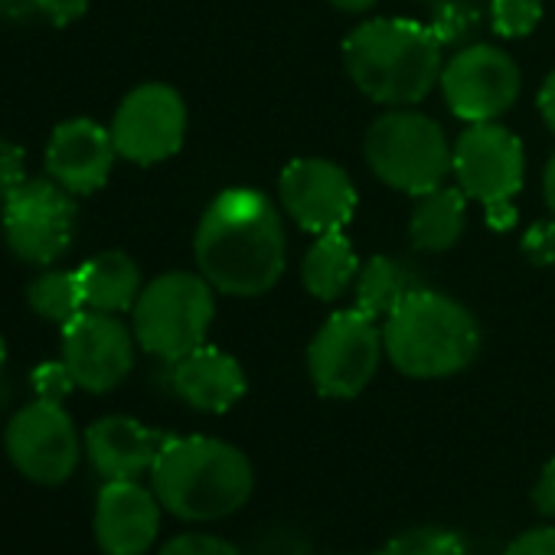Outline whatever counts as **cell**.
<instances>
[{"instance_id": "obj_31", "label": "cell", "mask_w": 555, "mask_h": 555, "mask_svg": "<svg viewBox=\"0 0 555 555\" xmlns=\"http://www.w3.org/2000/svg\"><path fill=\"white\" fill-rule=\"evenodd\" d=\"M503 555H555V526H532L519 532Z\"/></svg>"}, {"instance_id": "obj_19", "label": "cell", "mask_w": 555, "mask_h": 555, "mask_svg": "<svg viewBox=\"0 0 555 555\" xmlns=\"http://www.w3.org/2000/svg\"><path fill=\"white\" fill-rule=\"evenodd\" d=\"M79 282L86 295V311L125 314L138 305L144 282L141 268L128 251H99L95 258L79 264Z\"/></svg>"}, {"instance_id": "obj_1", "label": "cell", "mask_w": 555, "mask_h": 555, "mask_svg": "<svg viewBox=\"0 0 555 555\" xmlns=\"http://www.w3.org/2000/svg\"><path fill=\"white\" fill-rule=\"evenodd\" d=\"M193 258L199 274L219 295H268L282 282L288 264L282 209L251 186L222 190L196 225Z\"/></svg>"}, {"instance_id": "obj_15", "label": "cell", "mask_w": 555, "mask_h": 555, "mask_svg": "<svg viewBox=\"0 0 555 555\" xmlns=\"http://www.w3.org/2000/svg\"><path fill=\"white\" fill-rule=\"evenodd\" d=\"M160 500L138 480H105L95 500V542L102 555H147L160 532Z\"/></svg>"}, {"instance_id": "obj_3", "label": "cell", "mask_w": 555, "mask_h": 555, "mask_svg": "<svg viewBox=\"0 0 555 555\" xmlns=\"http://www.w3.org/2000/svg\"><path fill=\"white\" fill-rule=\"evenodd\" d=\"M344 69L350 82L379 105H418L441 79L444 56L431 27L412 21H366L344 40Z\"/></svg>"}, {"instance_id": "obj_7", "label": "cell", "mask_w": 555, "mask_h": 555, "mask_svg": "<svg viewBox=\"0 0 555 555\" xmlns=\"http://www.w3.org/2000/svg\"><path fill=\"white\" fill-rule=\"evenodd\" d=\"M386 357L383 327L360 308L331 314L308 347V376L324 399H357Z\"/></svg>"}, {"instance_id": "obj_16", "label": "cell", "mask_w": 555, "mask_h": 555, "mask_svg": "<svg viewBox=\"0 0 555 555\" xmlns=\"http://www.w3.org/2000/svg\"><path fill=\"white\" fill-rule=\"evenodd\" d=\"M118 160L112 131L92 118H69L53 128L47 144V173L73 196L102 190Z\"/></svg>"}, {"instance_id": "obj_4", "label": "cell", "mask_w": 555, "mask_h": 555, "mask_svg": "<svg viewBox=\"0 0 555 555\" xmlns=\"http://www.w3.org/2000/svg\"><path fill=\"white\" fill-rule=\"evenodd\" d=\"M386 360L409 379H448L464 373L480 353L474 314L428 288H412L383 321Z\"/></svg>"}, {"instance_id": "obj_18", "label": "cell", "mask_w": 555, "mask_h": 555, "mask_svg": "<svg viewBox=\"0 0 555 555\" xmlns=\"http://www.w3.org/2000/svg\"><path fill=\"white\" fill-rule=\"evenodd\" d=\"M173 392L196 412L222 415L245 396V370L235 357L219 347H196L177 363H170Z\"/></svg>"}, {"instance_id": "obj_33", "label": "cell", "mask_w": 555, "mask_h": 555, "mask_svg": "<svg viewBox=\"0 0 555 555\" xmlns=\"http://www.w3.org/2000/svg\"><path fill=\"white\" fill-rule=\"evenodd\" d=\"M532 506L539 516L555 519V457L539 470L535 487H532Z\"/></svg>"}, {"instance_id": "obj_12", "label": "cell", "mask_w": 555, "mask_h": 555, "mask_svg": "<svg viewBox=\"0 0 555 555\" xmlns=\"http://www.w3.org/2000/svg\"><path fill=\"white\" fill-rule=\"evenodd\" d=\"M526 154L519 138L500 121H480L461 131L451 154V173L467 199L480 206L506 203L519 193Z\"/></svg>"}, {"instance_id": "obj_14", "label": "cell", "mask_w": 555, "mask_h": 555, "mask_svg": "<svg viewBox=\"0 0 555 555\" xmlns=\"http://www.w3.org/2000/svg\"><path fill=\"white\" fill-rule=\"evenodd\" d=\"M134 331L118 314L82 311L63 327V363L86 392H112L134 370Z\"/></svg>"}, {"instance_id": "obj_9", "label": "cell", "mask_w": 555, "mask_h": 555, "mask_svg": "<svg viewBox=\"0 0 555 555\" xmlns=\"http://www.w3.org/2000/svg\"><path fill=\"white\" fill-rule=\"evenodd\" d=\"M108 131L121 160L138 167L164 164L186 138L183 95L167 82H144L121 99Z\"/></svg>"}, {"instance_id": "obj_32", "label": "cell", "mask_w": 555, "mask_h": 555, "mask_svg": "<svg viewBox=\"0 0 555 555\" xmlns=\"http://www.w3.org/2000/svg\"><path fill=\"white\" fill-rule=\"evenodd\" d=\"M89 11V0H40V14L53 27H73Z\"/></svg>"}, {"instance_id": "obj_23", "label": "cell", "mask_w": 555, "mask_h": 555, "mask_svg": "<svg viewBox=\"0 0 555 555\" xmlns=\"http://www.w3.org/2000/svg\"><path fill=\"white\" fill-rule=\"evenodd\" d=\"M27 305L37 318L66 327L69 321H76L86 311V295H82V282H79V268L76 271H43L40 278H34L27 288Z\"/></svg>"}, {"instance_id": "obj_11", "label": "cell", "mask_w": 555, "mask_h": 555, "mask_svg": "<svg viewBox=\"0 0 555 555\" xmlns=\"http://www.w3.org/2000/svg\"><path fill=\"white\" fill-rule=\"evenodd\" d=\"M76 235V199L53 180H27L4 199L8 248L27 264L60 261Z\"/></svg>"}, {"instance_id": "obj_22", "label": "cell", "mask_w": 555, "mask_h": 555, "mask_svg": "<svg viewBox=\"0 0 555 555\" xmlns=\"http://www.w3.org/2000/svg\"><path fill=\"white\" fill-rule=\"evenodd\" d=\"M409 292L412 288L405 282V271L399 268V261H392L386 255H373L370 261H363L357 271V282H353L357 308L376 321H386Z\"/></svg>"}, {"instance_id": "obj_10", "label": "cell", "mask_w": 555, "mask_h": 555, "mask_svg": "<svg viewBox=\"0 0 555 555\" xmlns=\"http://www.w3.org/2000/svg\"><path fill=\"white\" fill-rule=\"evenodd\" d=\"M519 86L522 76L513 56L490 43L457 50L444 63L438 79L448 108L467 125L496 121L500 115H506L519 99Z\"/></svg>"}, {"instance_id": "obj_5", "label": "cell", "mask_w": 555, "mask_h": 555, "mask_svg": "<svg viewBox=\"0 0 555 555\" xmlns=\"http://www.w3.org/2000/svg\"><path fill=\"white\" fill-rule=\"evenodd\" d=\"M363 154L379 183L422 196L448 180L454 144H448V134L435 118L412 108H392L370 125Z\"/></svg>"}, {"instance_id": "obj_29", "label": "cell", "mask_w": 555, "mask_h": 555, "mask_svg": "<svg viewBox=\"0 0 555 555\" xmlns=\"http://www.w3.org/2000/svg\"><path fill=\"white\" fill-rule=\"evenodd\" d=\"M27 180V151L8 138H0V203L14 196Z\"/></svg>"}, {"instance_id": "obj_21", "label": "cell", "mask_w": 555, "mask_h": 555, "mask_svg": "<svg viewBox=\"0 0 555 555\" xmlns=\"http://www.w3.org/2000/svg\"><path fill=\"white\" fill-rule=\"evenodd\" d=\"M360 271V258L344 232L314 235L305 261H301V282L305 292L318 301H337L347 288H353Z\"/></svg>"}, {"instance_id": "obj_38", "label": "cell", "mask_w": 555, "mask_h": 555, "mask_svg": "<svg viewBox=\"0 0 555 555\" xmlns=\"http://www.w3.org/2000/svg\"><path fill=\"white\" fill-rule=\"evenodd\" d=\"M331 4L344 14H366L370 8H376V0H331Z\"/></svg>"}, {"instance_id": "obj_25", "label": "cell", "mask_w": 555, "mask_h": 555, "mask_svg": "<svg viewBox=\"0 0 555 555\" xmlns=\"http://www.w3.org/2000/svg\"><path fill=\"white\" fill-rule=\"evenodd\" d=\"M542 21V0H490V24L500 37H529Z\"/></svg>"}, {"instance_id": "obj_34", "label": "cell", "mask_w": 555, "mask_h": 555, "mask_svg": "<svg viewBox=\"0 0 555 555\" xmlns=\"http://www.w3.org/2000/svg\"><path fill=\"white\" fill-rule=\"evenodd\" d=\"M40 14V0H0V21L27 24Z\"/></svg>"}, {"instance_id": "obj_37", "label": "cell", "mask_w": 555, "mask_h": 555, "mask_svg": "<svg viewBox=\"0 0 555 555\" xmlns=\"http://www.w3.org/2000/svg\"><path fill=\"white\" fill-rule=\"evenodd\" d=\"M542 199H545V206H548V212L555 219V154L548 157V164L542 170Z\"/></svg>"}, {"instance_id": "obj_30", "label": "cell", "mask_w": 555, "mask_h": 555, "mask_svg": "<svg viewBox=\"0 0 555 555\" xmlns=\"http://www.w3.org/2000/svg\"><path fill=\"white\" fill-rule=\"evenodd\" d=\"M522 251L539 268L555 264V219H542L529 225V232L522 235Z\"/></svg>"}, {"instance_id": "obj_36", "label": "cell", "mask_w": 555, "mask_h": 555, "mask_svg": "<svg viewBox=\"0 0 555 555\" xmlns=\"http://www.w3.org/2000/svg\"><path fill=\"white\" fill-rule=\"evenodd\" d=\"M483 209H487V225H490V229H500V232H506V229L516 222L513 199H506V203H493V206H483Z\"/></svg>"}, {"instance_id": "obj_27", "label": "cell", "mask_w": 555, "mask_h": 555, "mask_svg": "<svg viewBox=\"0 0 555 555\" xmlns=\"http://www.w3.org/2000/svg\"><path fill=\"white\" fill-rule=\"evenodd\" d=\"M157 555H242L238 545H232L222 535H209V532H180L173 539H167L160 545Z\"/></svg>"}, {"instance_id": "obj_6", "label": "cell", "mask_w": 555, "mask_h": 555, "mask_svg": "<svg viewBox=\"0 0 555 555\" xmlns=\"http://www.w3.org/2000/svg\"><path fill=\"white\" fill-rule=\"evenodd\" d=\"M212 292L216 288L199 271H167L147 282L131 308L138 347L164 363H177L203 347L216 318Z\"/></svg>"}, {"instance_id": "obj_28", "label": "cell", "mask_w": 555, "mask_h": 555, "mask_svg": "<svg viewBox=\"0 0 555 555\" xmlns=\"http://www.w3.org/2000/svg\"><path fill=\"white\" fill-rule=\"evenodd\" d=\"M30 386H34V396L37 399H47V402H63L73 389H79L76 379H73V373H69V366L63 360L40 363L34 370V376H30Z\"/></svg>"}, {"instance_id": "obj_35", "label": "cell", "mask_w": 555, "mask_h": 555, "mask_svg": "<svg viewBox=\"0 0 555 555\" xmlns=\"http://www.w3.org/2000/svg\"><path fill=\"white\" fill-rule=\"evenodd\" d=\"M535 105H539V115H542L545 128L555 134V69L545 76V82H542V89H539V99H535Z\"/></svg>"}, {"instance_id": "obj_39", "label": "cell", "mask_w": 555, "mask_h": 555, "mask_svg": "<svg viewBox=\"0 0 555 555\" xmlns=\"http://www.w3.org/2000/svg\"><path fill=\"white\" fill-rule=\"evenodd\" d=\"M4 363H8V347H4V340H0V373H4Z\"/></svg>"}, {"instance_id": "obj_13", "label": "cell", "mask_w": 555, "mask_h": 555, "mask_svg": "<svg viewBox=\"0 0 555 555\" xmlns=\"http://www.w3.org/2000/svg\"><path fill=\"white\" fill-rule=\"evenodd\" d=\"M282 212L311 235L344 232L357 212V186L350 173L327 157H298L278 177Z\"/></svg>"}, {"instance_id": "obj_17", "label": "cell", "mask_w": 555, "mask_h": 555, "mask_svg": "<svg viewBox=\"0 0 555 555\" xmlns=\"http://www.w3.org/2000/svg\"><path fill=\"white\" fill-rule=\"evenodd\" d=\"M167 435L131 415H105L86 428V454L105 480H138L151 474Z\"/></svg>"}, {"instance_id": "obj_8", "label": "cell", "mask_w": 555, "mask_h": 555, "mask_svg": "<svg viewBox=\"0 0 555 555\" xmlns=\"http://www.w3.org/2000/svg\"><path fill=\"white\" fill-rule=\"evenodd\" d=\"M4 448L11 464L27 480L43 487H60L76 474L86 444L63 402L34 399L11 418Z\"/></svg>"}, {"instance_id": "obj_2", "label": "cell", "mask_w": 555, "mask_h": 555, "mask_svg": "<svg viewBox=\"0 0 555 555\" xmlns=\"http://www.w3.org/2000/svg\"><path fill=\"white\" fill-rule=\"evenodd\" d=\"M151 490L164 513L186 522H212L238 513L251 490L255 470L245 451L209 435H167L154 467Z\"/></svg>"}, {"instance_id": "obj_24", "label": "cell", "mask_w": 555, "mask_h": 555, "mask_svg": "<svg viewBox=\"0 0 555 555\" xmlns=\"http://www.w3.org/2000/svg\"><path fill=\"white\" fill-rule=\"evenodd\" d=\"M379 555H467V545L448 526H412L392 535Z\"/></svg>"}, {"instance_id": "obj_26", "label": "cell", "mask_w": 555, "mask_h": 555, "mask_svg": "<svg viewBox=\"0 0 555 555\" xmlns=\"http://www.w3.org/2000/svg\"><path fill=\"white\" fill-rule=\"evenodd\" d=\"M474 24H477V11L467 8V0H438V17L431 24V34L444 47V43H457L461 37H467Z\"/></svg>"}, {"instance_id": "obj_40", "label": "cell", "mask_w": 555, "mask_h": 555, "mask_svg": "<svg viewBox=\"0 0 555 555\" xmlns=\"http://www.w3.org/2000/svg\"><path fill=\"white\" fill-rule=\"evenodd\" d=\"M435 4H438V0H435Z\"/></svg>"}, {"instance_id": "obj_20", "label": "cell", "mask_w": 555, "mask_h": 555, "mask_svg": "<svg viewBox=\"0 0 555 555\" xmlns=\"http://www.w3.org/2000/svg\"><path fill=\"white\" fill-rule=\"evenodd\" d=\"M467 225V196L461 186H435L415 196L409 238L418 251H448L461 242Z\"/></svg>"}]
</instances>
